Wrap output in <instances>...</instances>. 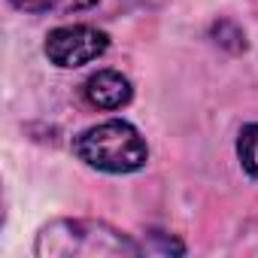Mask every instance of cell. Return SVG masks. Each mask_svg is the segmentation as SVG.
I'll return each instance as SVG.
<instances>
[{
  "label": "cell",
  "mask_w": 258,
  "mask_h": 258,
  "mask_svg": "<svg viewBox=\"0 0 258 258\" xmlns=\"http://www.w3.org/2000/svg\"><path fill=\"white\" fill-rule=\"evenodd\" d=\"M10 4L22 13H79V10H88L94 7L97 0H10Z\"/></svg>",
  "instance_id": "cell-5"
},
{
  "label": "cell",
  "mask_w": 258,
  "mask_h": 258,
  "mask_svg": "<svg viewBox=\"0 0 258 258\" xmlns=\"http://www.w3.org/2000/svg\"><path fill=\"white\" fill-rule=\"evenodd\" d=\"M109 49V37L91 25H64L46 34V58L61 67V70H73L82 64L97 61L103 52Z\"/></svg>",
  "instance_id": "cell-3"
},
{
  "label": "cell",
  "mask_w": 258,
  "mask_h": 258,
  "mask_svg": "<svg viewBox=\"0 0 258 258\" xmlns=\"http://www.w3.org/2000/svg\"><path fill=\"white\" fill-rule=\"evenodd\" d=\"M149 237H152L155 243H143V252H158V255H170V252H173V255H182V252H185V246L176 243L173 237H164V234H158V231H152Z\"/></svg>",
  "instance_id": "cell-7"
},
{
  "label": "cell",
  "mask_w": 258,
  "mask_h": 258,
  "mask_svg": "<svg viewBox=\"0 0 258 258\" xmlns=\"http://www.w3.org/2000/svg\"><path fill=\"white\" fill-rule=\"evenodd\" d=\"M82 91H85V100L91 106H97V109H121V106L131 103V94H134L131 79L121 76L118 70H97V73H91L85 79Z\"/></svg>",
  "instance_id": "cell-4"
},
{
  "label": "cell",
  "mask_w": 258,
  "mask_h": 258,
  "mask_svg": "<svg viewBox=\"0 0 258 258\" xmlns=\"http://www.w3.org/2000/svg\"><path fill=\"white\" fill-rule=\"evenodd\" d=\"M73 152L94 170L103 173H134L149 161V146L131 121L109 118L85 127L73 137Z\"/></svg>",
  "instance_id": "cell-2"
},
{
  "label": "cell",
  "mask_w": 258,
  "mask_h": 258,
  "mask_svg": "<svg viewBox=\"0 0 258 258\" xmlns=\"http://www.w3.org/2000/svg\"><path fill=\"white\" fill-rule=\"evenodd\" d=\"M237 158H240L243 170L258 179V121L246 124L240 131V137H237Z\"/></svg>",
  "instance_id": "cell-6"
},
{
  "label": "cell",
  "mask_w": 258,
  "mask_h": 258,
  "mask_svg": "<svg viewBox=\"0 0 258 258\" xmlns=\"http://www.w3.org/2000/svg\"><path fill=\"white\" fill-rule=\"evenodd\" d=\"M40 258H137L143 246L97 219H55L34 240Z\"/></svg>",
  "instance_id": "cell-1"
}]
</instances>
